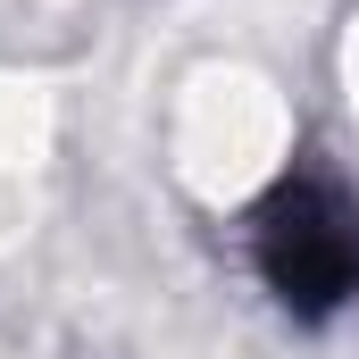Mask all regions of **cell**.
Listing matches in <instances>:
<instances>
[{
  "label": "cell",
  "instance_id": "obj_1",
  "mask_svg": "<svg viewBox=\"0 0 359 359\" xmlns=\"http://www.w3.org/2000/svg\"><path fill=\"white\" fill-rule=\"evenodd\" d=\"M251 259L292 318H334L359 292V201L318 168L284 176L251 217Z\"/></svg>",
  "mask_w": 359,
  "mask_h": 359
}]
</instances>
